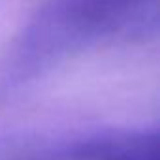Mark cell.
I'll return each mask as SVG.
<instances>
[{
	"instance_id": "6da1fadb",
	"label": "cell",
	"mask_w": 160,
	"mask_h": 160,
	"mask_svg": "<svg viewBox=\"0 0 160 160\" xmlns=\"http://www.w3.org/2000/svg\"><path fill=\"white\" fill-rule=\"evenodd\" d=\"M156 0H55L32 27L30 45L70 49L145 30Z\"/></svg>"
},
{
	"instance_id": "7a4b0ae2",
	"label": "cell",
	"mask_w": 160,
	"mask_h": 160,
	"mask_svg": "<svg viewBox=\"0 0 160 160\" xmlns=\"http://www.w3.org/2000/svg\"><path fill=\"white\" fill-rule=\"evenodd\" d=\"M62 160H160V134L156 128L98 134L68 147Z\"/></svg>"
}]
</instances>
